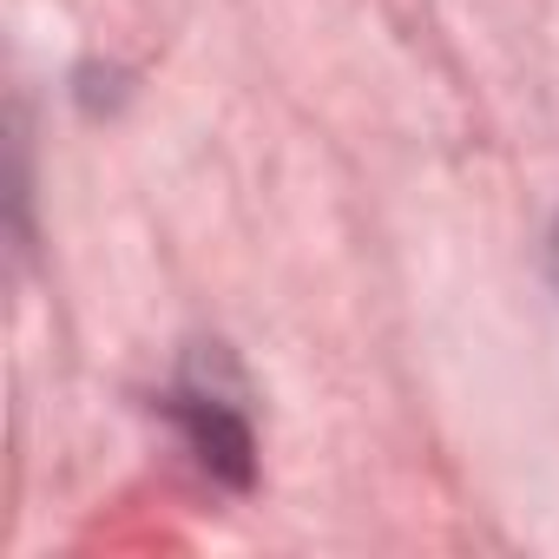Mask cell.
<instances>
[{"label":"cell","mask_w":559,"mask_h":559,"mask_svg":"<svg viewBox=\"0 0 559 559\" xmlns=\"http://www.w3.org/2000/svg\"><path fill=\"white\" fill-rule=\"evenodd\" d=\"M552 284H559V230H552Z\"/></svg>","instance_id":"6da1fadb"}]
</instances>
